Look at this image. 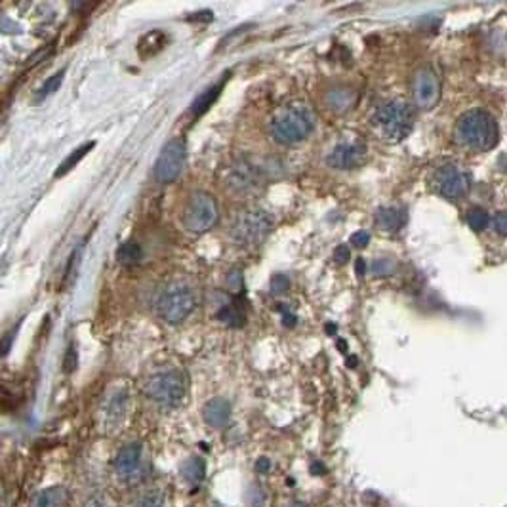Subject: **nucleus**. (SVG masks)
<instances>
[{
	"label": "nucleus",
	"mask_w": 507,
	"mask_h": 507,
	"mask_svg": "<svg viewBox=\"0 0 507 507\" xmlns=\"http://www.w3.org/2000/svg\"><path fill=\"white\" fill-rule=\"evenodd\" d=\"M498 124L490 113L471 109L460 117L454 128V138L460 145L473 153H485L498 143Z\"/></svg>",
	"instance_id": "1"
},
{
	"label": "nucleus",
	"mask_w": 507,
	"mask_h": 507,
	"mask_svg": "<svg viewBox=\"0 0 507 507\" xmlns=\"http://www.w3.org/2000/svg\"><path fill=\"white\" fill-rule=\"evenodd\" d=\"M315 128V115L307 105L294 103L281 109L271 120V135L282 145H294L305 140Z\"/></svg>",
	"instance_id": "2"
},
{
	"label": "nucleus",
	"mask_w": 507,
	"mask_h": 507,
	"mask_svg": "<svg viewBox=\"0 0 507 507\" xmlns=\"http://www.w3.org/2000/svg\"><path fill=\"white\" fill-rule=\"evenodd\" d=\"M143 391L162 409H176L187 395V378L182 370H162L145 381Z\"/></svg>",
	"instance_id": "3"
},
{
	"label": "nucleus",
	"mask_w": 507,
	"mask_h": 507,
	"mask_svg": "<svg viewBox=\"0 0 507 507\" xmlns=\"http://www.w3.org/2000/svg\"><path fill=\"white\" fill-rule=\"evenodd\" d=\"M372 122L388 141H401L414 128V111L404 101H388L376 109Z\"/></svg>",
	"instance_id": "4"
},
{
	"label": "nucleus",
	"mask_w": 507,
	"mask_h": 507,
	"mask_svg": "<svg viewBox=\"0 0 507 507\" xmlns=\"http://www.w3.org/2000/svg\"><path fill=\"white\" fill-rule=\"evenodd\" d=\"M197 300L189 286L182 282H172L161 290V294L155 300L156 315L170 324H177L189 317L191 311L195 309Z\"/></svg>",
	"instance_id": "5"
},
{
	"label": "nucleus",
	"mask_w": 507,
	"mask_h": 507,
	"mask_svg": "<svg viewBox=\"0 0 507 507\" xmlns=\"http://www.w3.org/2000/svg\"><path fill=\"white\" fill-rule=\"evenodd\" d=\"M273 229V219L265 210L252 208L240 212L231 226V237L237 244L242 247H256L267 239Z\"/></svg>",
	"instance_id": "6"
},
{
	"label": "nucleus",
	"mask_w": 507,
	"mask_h": 507,
	"mask_svg": "<svg viewBox=\"0 0 507 507\" xmlns=\"http://www.w3.org/2000/svg\"><path fill=\"white\" fill-rule=\"evenodd\" d=\"M219 212L216 198L206 191L193 193L184 208V226L191 233H206L218 223Z\"/></svg>",
	"instance_id": "7"
},
{
	"label": "nucleus",
	"mask_w": 507,
	"mask_h": 507,
	"mask_svg": "<svg viewBox=\"0 0 507 507\" xmlns=\"http://www.w3.org/2000/svg\"><path fill=\"white\" fill-rule=\"evenodd\" d=\"M113 469L117 479L128 485H134L138 480L145 477V458H143V446L141 443H128L124 444L117 456H115Z\"/></svg>",
	"instance_id": "8"
},
{
	"label": "nucleus",
	"mask_w": 507,
	"mask_h": 507,
	"mask_svg": "<svg viewBox=\"0 0 507 507\" xmlns=\"http://www.w3.org/2000/svg\"><path fill=\"white\" fill-rule=\"evenodd\" d=\"M431 185L441 197L456 200V198L465 197L469 193L471 179L456 164H444V166L435 170V174L431 177Z\"/></svg>",
	"instance_id": "9"
},
{
	"label": "nucleus",
	"mask_w": 507,
	"mask_h": 507,
	"mask_svg": "<svg viewBox=\"0 0 507 507\" xmlns=\"http://www.w3.org/2000/svg\"><path fill=\"white\" fill-rule=\"evenodd\" d=\"M185 166V143L182 140L168 141L156 159L153 176L159 184L176 182Z\"/></svg>",
	"instance_id": "10"
},
{
	"label": "nucleus",
	"mask_w": 507,
	"mask_h": 507,
	"mask_svg": "<svg viewBox=\"0 0 507 507\" xmlns=\"http://www.w3.org/2000/svg\"><path fill=\"white\" fill-rule=\"evenodd\" d=\"M261 182H263V177H261L260 170L254 168V164L250 162L239 161L227 168L223 184L227 189H231L237 195H248V193L260 189Z\"/></svg>",
	"instance_id": "11"
},
{
	"label": "nucleus",
	"mask_w": 507,
	"mask_h": 507,
	"mask_svg": "<svg viewBox=\"0 0 507 507\" xmlns=\"http://www.w3.org/2000/svg\"><path fill=\"white\" fill-rule=\"evenodd\" d=\"M412 94H414L416 105L422 109H431L437 105L439 98H441V82L435 71L429 67H423L414 75V82H412Z\"/></svg>",
	"instance_id": "12"
},
{
	"label": "nucleus",
	"mask_w": 507,
	"mask_h": 507,
	"mask_svg": "<svg viewBox=\"0 0 507 507\" xmlns=\"http://www.w3.org/2000/svg\"><path fill=\"white\" fill-rule=\"evenodd\" d=\"M367 161V145L362 143H339L326 156L328 166L336 170H355Z\"/></svg>",
	"instance_id": "13"
},
{
	"label": "nucleus",
	"mask_w": 507,
	"mask_h": 507,
	"mask_svg": "<svg viewBox=\"0 0 507 507\" xmlns=\"http://www.w3.org/2000/svg\"><path fill=\"white\" fill-rule=\"evenodd\" d=\"M203 416H205V422L210 427L221 429V427H226L229 418H231V404L226 399H219V397L218 399H212V401L205 404Z\"/></svg>",
	"instance_id": "14"
},
{
	"label": "nucleus",
	"mask_w": 507,
	"mask_h": 507,
	"mask_svg": "<svg viewBox=\"0 0 507 507\" xmlns=\"http://www.w3.org/2000/svg\"><path fill=\"white\" fill-rule=\"evenodd\" d=\"M406 223V212L402 208H380L376 212V226L380 227L381 231H399L402 226Z\"/></svg>",
	"instance_id": "15"
},
{
	"label": "nucleus",
	"mask_w": 507,
	"mask_h": 507,
	"mask_svg": "<svg viewBox=\"0 0 507 507\" xmlns=\"http://www.w3.org/2000/svg\"><path fill=\"white\" fill-rule=\"evenodd\" d=\"M206 475V464L205 460L198 456H191L182 464V477H184L189 485L197 486L205 480Z\"/></svg>",
	"instance_id": "16"
},
{
	"label": "nucleus",
	"mask_w": 507,
	"mask_h": 507,
	"mask_svg": "<svg viewBox=\"0 0 507 507\" xmlns=\"http://www.w3.org/2000/svg\"><path fill=\"white\" fill-rule=\"evenodd\" d=\"M221 88H223V80L218 82V84L210 86V88H206L205 92L200 94V96L193 101V105H191V115H193V117H203V115L216 103V99H218Z\"/></svg>",
	"instance_id": "17"
},
{
	"label": "nucleus",
	"mask_w": 507,
	"mask_h": 507,
	"mask_svg": "<svg viewBox=\"0 0 507 507\" xmlns=\"http://www.w3.org/2000/svg\"><path fill=\"white\" fill-rule=\"evenodd\" d=\"M69 501V492L64 486H52L36 496V507H64Z\"/></svg>",
	"instance_id": "18"
},
{
	"label": "nucleus",
	"mask_w": 507,
	"mask_h": 507,
	"mask_svg": "<svg viewBox=\"0 0 507 507\" xmlns=\"http://www.w3.org/2000/svg\"><path fill=\"white\" fill-rule=\"evenodd\" d=\"M166 41H168V36L164 35L162 31H151L147 35L143 36L138 44V52H140V56L143 59H147V57L155 56L159 50L155 48V44L159 48H164L166 46Z\"/></svg>",
	"instance_id": "19"
},
{
	"label": "nucleus",
	"mask_w": 507,
	"mask_h": 507,
	"mask_svg": "<svg viewBox=\"0 0 507 507\" xmlns=\"http://www.w3.org/2000/svg\"><path fill=\"white\" fill-rule=\"evenodd\" d=\"M218 321L219 323L227 324L231 328H240L244 324V311L240 309L239 303H227L221 309L218 311Z\"/></svg>",
	"instance_id": "20"
},
{
	"label": "nucleus",
	"mask_w": 507,
	"mask_h": 507,
	"mask_svg": "<svg viewBox=\"0 0 507 507\" xmlns=\"http://www.w3.org/2000/svg\"><path fill=\"white\" fill-rule=\"evenodd\" d=\"M141 256H143V250L138 242L134 240H126V242H122L117 250V260L122 263V265H134L138 261L141 260Z\"/></svg>",
	"instance_id": "21"
},
{
	"label": "nucleus",
	"mask_w": 507,
	"mask_h": 507,
	"mask_svg": "<svg viewBox=\"0 0 507 507\" xmlns=\"http://www.w3.org/2000/svg\"><path fill=\"white\" fill-rule=\"evenodd\" d=\"M94 145H96V143H94V141H90V143H84L82 147H78L77 151H73V153H71V155L67 156L64 162H61V166L56 170V174H54V176L61 177V176H65L67 172H71V170L77 166L78 162L82 161V159H84V156L88 155L90 151H92Z\"/></svg>",
	"instance_id": "22"
},
{
	"label": "nucleus",
	"mask_w": 507,
	"mask_h": 507,
	"mask_svg": "<svg viewBox=\"0 0 507 507\" xmlns=\"http://www.w3.org/2000/svg\"><path fill=\"white\" fill-rule=\"evenodd\" d=\"M128 397L124 393H115L105 404V418L109 422H119L126 412Z\"/></svg>",
	"instance_id": "23"
},
{
	"label": "nucleus",
	"mask_w": 507,
	"mask_h": 507,
	"mask_svg": "<svg viewBox=\"0 0 507 507\" xmlns=\"http://www.w3.org/2000/svg\"><path fill=\"white\" fill-rule=\"evenodd\" d=\"M353 101H355V96L349 90H346V88H341V90H330L328 96H326V103L334 111H346V109H349L353 105Z\"/></svg>",
	"instance_id": "24"
},
{
	"label": "nucleus",
	"mask_w": 507,
	"mask_h": 507,
	"mask_svg": "<svg viewBox=\"0 0 507 507\" xmlns=\"http://www.w3.org/2000/svg\"><path fill=\"white\" fill-rule=\"evenodd\" d=\"M64 77H65V69H61L59 73H56V75H52L50 78H46L44 84L41 86V88L35 92V96H33V101L38 103V101H43V99H46L48 96H52L56 90H59V86L64 82Z\"/></svg>",
	"instance_id": "25"
},
{
	"label": "nucleus",
	"mask_w": 507,
	"mask_h": 507,
	"mask_svg": "<svg viewBox=\"0 0 507 507\" xmlns=\"http://www.w3.org/2000/svg\"><path fill=\"white\" fill-rule=\"evenodd\" d=\"M467 223H469L473 231H485L488 223H490V216L483 208H471V210L467 212Z\"/></svg>",
	"instance_id": "26"
},
{
	"label": "nucleus",
	"mask_w": 507,
	"mask_h": 507,
	"mask_svg": "<svg viewBox=\"0 0 507 507\" xmlns=\"http://www.w3.org/2000/svg\"><path fill=\"white\" fill-rule=\"evenodd\" d=\"M128 507H164V501L159 494H141Z\"/></svg>",
	"instance_id": "27"
},
{
	"label": "nucleus",
	"mask_w": 507,
	"mask_h": 507,
	"mask_svg": "<svg viewBox=\"0 0 507 507\" xmlns=\"http://www.w3.org/2000/svg\"><path fill=\"white\" fill-rule=\"evenodd\" d=\"M290 288V279L282 273H277V275L271 277V292L273 294H282Z\"/></svg>",
	"instance_id": "28"
},
{
	"label": "nucleus",
	"mask_w": 507,
	"mask_h": 507,
	"mask_svg": "<svg viewBox=\"0 0 507 507\" xmlns=\"http://www.w3.org/2000/svg\"><path fill=\"white\" fill-rule=\"evenodd\" d=\"M372 271L376 275H391L395 271V263L388 258H380L372 263Z\"/></svg>",
	"instance_id": "29"
},
{
	"label": "nucleus",
	"mask_w": 507,
	"mask_h": 507,
	"mask_svg": "<svg viewBox=\"0 0 507 507\" xmlns=\"http://www.w3.org/2000/svg\"><path fill=\"white\" fill-rule=\"evenodd\" d=\"M492 226H494V231L498 233V235H507V212H498L492 219Z\"/></svg>",
	"instance_id": "30"
},
{
	"label": "nucleus",
	"mask_w": 507,
	"mask_h": 507,
	"mask_svg": "<svg viewBox=\"0 0 507 507\" xmlns=\"http://www.w3.org/2000/svg\"><path fill=\"white\" fill-rule=\"evenodd\" d=\"M64 368L65 372H73L75 368H77V349L75 346H71L65 353V359H64Z\"/></svg>",
	"instance_id": "31"
},
{
	"label": "nucleus",
	"mask_w": 507,
	"mask_h": 507,
	"mask_svg": "<svg viewBox=\"0 0 507 507\" xmlns=\"http://www.w3.org/2000/svg\"><path fill=\"white\" fill-rule=\"evenodd\" d=\"M349 258H351V250H349L347 244H339V247H336V250H334V261H336V263L344 265V263L349 261Z\"/></svg>",
	"instance_id": "32"
},
{
	"label": "nucleus",
	"mask_w": 507,
	"mask_h": 507,
	"mask_svg": "<svg viewBox=\"0 0 507 507\" xmlns=\"http://www.w3.org/2000/svg\"><path fill=\"white\" fill-rule=\"evenodd\" d=\"M349 242H351L353 247L365 248L368 244V242H370V233H368V231H357V233H353L351 239H349Z\"/></svg>",
	"instance_id": "33"
},
{
	"label": "nucleus",
	"mask_w": 507,
	"mask_h": 507,
	"mask_svg": "<svg viewBox=\"0 0 507 507\" xmlns=\"http://www.w3.org/2000/svg\"><path fill=\"white\" fill-rule=\"evenodd\" d=\"M193 22H203V23H208L214 20V14H212L210 10H203V12H197V15H193L191 17Z\"/></svg>",
	"instance_id": "34"
},
{
	"label": "nucleus",
	"mask_w": 507,
	"mask_h": 507,
	"mask_svg": "<svg viewBox=\"0 0 507 507\" xmlns=\"http://www.w3.org/2000/svg\"><path fill=\"white\" fill-rule=\"evenodd\" d=\"M84 507H113L105 498H101V496H94L92 500H88Z\"/></svg>",
	"instance_id": "35"
},
{
	"label": "nucleus",
	"mask_w": 507,
	"mask_h": 507,
	"mask_svg": "<svg viewBox=\"0 0 507 507\" xmlns=\"http://www.w3.org/2000/svg\"><path fill=\"white\" fill-rule=\"evenodd\" d=\"M271 469V462L267 458H260L256 462V471L258 473H267Z\"/></svg>",
	"instance_id": "36"
},
{
	"label": "nucleus",
	"mask_w": 507,
	"mask_h": 507,
	"mask_svg": "<svg viewBox=\"0 0 507 507\" xmlns=\"http://www.w3.org/2000/svg\"><path fill=\"white\" fill-rule=\"evenodd\" d=\"M229 284H233L235 288H240V286H242V279H240L239 271H233L231 275H229Z\"/></svg>",
	"instance_id": "37"
},
{
	"label": "nucleus",
	"mask_w": 507,
	"mask_h": 507,
	"mask_svg": "<svg viewBox=\"0 0 507 507\" xmlns=\"http://www.w3.org/2000/svg\"><path fill=\"white\" fill-rule=\"evenodd\" d=\"M355 269H357V273H359L360 277L367 273V263H365V260H362V258H359V260L355 261Z\"/></svg>",
	"instance_id": "38"
},
{
	"label": "nucleus",
	"mask_w": 507,
	"mask_h": 507,
	"mask_svg": "<svg viewBox=\"0 0 507 507\" xmlns=\"http://www.w3.org/2000/svg\"><path fill=\"white\" fill-rule=\"evenodd\" d=\"M282 323H284V326H294V324H296V317H294V315H288V313H286V315H284V321H282Z\"/></svg>",
	"instance_id": "39"
},
{
	"label": "nucleus",
	"mask_w": 507,
	"mask_h": 507,
	"mask_svg": "<svg viewBox=\"0 0 507 507\" xmlns=\"http://www.w3.org/2000/svg\"><path fill=\"white\" fill-rule=\"evenodd\" d=\"M347 367H351V368L357 367V357H351V359H347Z\"/></svg>",
	"instance_id": "40"
},
{
	"label": "nucleus",
	"mask_w": 507,
	"mask_h": 507,
	"mask_svg": "<svg viewBox=\"0 0 507 507\" xmlns=\"http://www.w3.org/2000/svg\"><path fill=\"white\" fill-rule=\"evenodd\" d=\"M339 351H346V341H339Z\"/></svg>",
	"instance_id": "41"
},
{
	"label": "nucleus",
	"mask_w": 507,
	"mask_h": 507,
	"mask_svg": "<svg viewBox=\"0 0 507 507\" xmlns=\"http://www.w3.org/2000/svg\"><path fill=\"white\" fill-rule=\"evenodd\" d=\"M326 330H328V332H336V326H332V324H328V326H326Z\"/></svg>",
	"instance_id": "42"
},
{
	"label": "nucleus",
	"mask_w": 507,
	"mask_h": 507,
	"mask_svg": "<svg viewBox=\"0 0 507 507\" xmlns=\"http://www.w3.org/2000/svg\"><path fill=\"white\" fill-rule=\"evenodd\" d=\"M290 507H307V506H305V504H292Z\"/></svg>",
	"instance_id": "43"
},
{
	"label": "nucleus",
	"mask_w": 507,
	"mask_h": 507,
	"mask_svg": "<svg viewBox=\"0 0 507 507\" xmlns=\"http://www.w3.org/2000/svg\"><path fill=\"white\" fill-rule=\"evenodd\" d=\"M214 507H223V506H219V504H216V506H214Z\"/></svg>",
	"instance_id": "44"
}]
</instances>
